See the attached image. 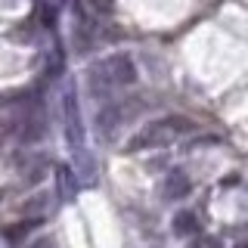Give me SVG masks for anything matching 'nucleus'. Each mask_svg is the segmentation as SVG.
Wrapping results in <instances>:
<instances>
[{
    "mask_svg": "<svg viewBox=\"0 0 248 248\" xmlns=\"http://www.w3.org/2000/svg\"><path fill=\"white\" fill-rule=\"evenodd\" d=\"M137 81V68L134 59L118 53V56H108L103 62L90 68V90L93 93H108L115 87H124V84H134Z\"/></svg>",
    "mask_w": 248,
    "mask_h": 248,
    "instance_id": "f03ea898",
    "label": "nucleus"
},
{
    "mask_svg": "<svg viewBox=\"0 0 248 248\" xmlns=\"http://www.w3.org/2000/svg\"><path fill=\"white\" fill-rule=\"evenodd\" d=\"M189 130H192V121L183 118V115H170V118L152 121V124H146L143 130H137V134L127 140V152H143V149L165 146V143H170V140L189 134Z\"/></svg>",
    "mask_w": 248,
    "mask_h": 248,
    "instance_id": "f257e3e1",
    "label": "nucleus"
},
{
    "mask_svg": "<svg viewBox=\"0 0 248 248\" xmlns=\"http://www.w3.org/2000/svg\"><path fill=\"white\" fill-rule=\"evenodd\" d=\"M199 217L196 214H192V211H180V214H177V220H174V232H177V236H189V232H196L199 230Z\"/></svg>",
    "mask_w": 248,
    "mask_h": 248,
    "instance_id": "39448f33",
    "label": "nucleus"
},
{
    "mask_svg": "<svg viewBox=\"0 0 248 248\" xmlns=\"http://www.w3.org/2000/svg\"><path fill=\"white\" fill-rule=\"evenodd\" d=\"M59 186H62V199H75V180H72V170L68 168H59Z\"/></svg>",
    "mask_w": 248,
    "mask_h": 248,
    "instance_id": "423d86ee",
    "label": "nucleus"
},
{
    "mask_svg": "<svg viewBox=\"0 0 248 248\" xmlns=\"http://www.w3.org/2000/svg\"><path fill=\"white\" fill-rule=\"evenodd\" d=\"M189 192V180H186V174L183 170H174V174L165 180V196L168 199H180V196H186Z\"/></svg>",
    "mask_w": 248,
    "mask_h": 248,
    "instance_id": "20e7f679",
    "label": "nucleus"
},
{
    "mask_svg": "<svg viewBox=\"0 0 248 248\" xmlns=\"http://www.w3.org/2000/svg\"><path fill=\"white\" fill-rule=\"evenodd\" d=\"M62 112H65V134H68V146L72 152H84V127H81V112H78L75 93L65 90V103H62Z\"/></svg>",
    "mask_w": 248,
    "mask_h": 248,
    "instance_id": "7ed1b4c3",
    "label": "nucleus"
},
{
    "mask_svg": "<svg viewBox=\"0 0 248 248\" xmlns=\"http://www.w3.org/2000/svg\"><path fill=\"white\" fill-rule=\"evenodd\" d=\"M236 248H248V239H242V242H236Z\"/></svg>",
    "mask_w": 248,
    "mask_h": 248,
    "instance_id": "0eeeda50",
    "label": "nucleus"
}]
</instances>
